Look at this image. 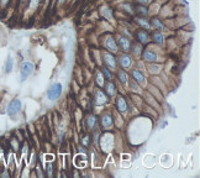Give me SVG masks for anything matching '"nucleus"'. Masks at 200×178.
<instances>
[{
	"label": "nucleus",
	"instance_id": "obj_29",
	"mask_svg": "<svg viewBox=\"0 0 200 178\" xmlns=\"http://www.w3.org/2000/svg\"><path fill=\"white\" fill-rule=\"evenodd\" d=\"M47 169H48V176H52V166H51V164L47 167Z\"/></svg>",
	"mask_w": 200,
	"mask_h": 178
},
{
	"label": "nucleus",
	"instance_id": "obj_15",
	"mask_svg": "<svg viewBox=\"0 0 200 178\" xmlns=\"http://www.w3.org/2000/svg\"><path fill=\"white\" fill-rule=\"evenodd\" d=\"M153 40H155V42L158 45L163 43V36H162V34H159V32H156V34L153 35Z\"/></svg>",
	"mask_w": 200,
	"mask_h": 178
},
{
	"label": "nucleus",
	"instance_id": "obj_13",
	"mask_svg": "<svg viewBox=\"0 0 200 178\" xmlns=\"http://www.w3.org/2000/svg\"><path fill=\"white\" fill-rule=\"evenodd\" d=\"M101 123H103V125L105 127H110L112 125V119H111V116L109 114H106V115H104V116H103Z\"/></svg>",
	"mask_w": 200,
	"mask_h": 178
},
{
	"label": "nucleus",
	"instance_id": "obj_23",
	"mask_svg": "<svg viewBox=\"0 0 200 178\" xmlns=\"http://www.w3.org/2000/svg\"><path fill=\"white\" fill-rule=\"evenodd\" d=\"M103 74H104V76H105V77L107 78V79H111V73L109 72V69L104 68V69H103Z\"/></svg>",
	"mask_w": 200,
	"mask_h": 178
},
{
	"label": "nucleus",
	"instance_id": "obj_5",
	"mask_svg": "<svg viewBox=\"0 0 200 178\" xmlns=\"http://www.w3.org/2000/svg\"><path fill=\"white\" fill-rule=\"evenodd\" d=\"M132 76H133V78H135V81L137 82V83H140L141 85H145V83H146L145 76L139 71V69H135V71H132Z\"/></svg>",
	"mask_w": 200,
	"mask_h": 178
},
{
	"label": "nucleus",
	"instance_id": "obj_16",
	"mask_svg": "<svg viewBox=\"0 0 200 178\" xmlns=\"http://www.w3.org/2000/svg\"><path fill=\"white\" fill-rule=\"evenodd\" d=\"M137 22H139L142 27H145L146 30H149V28H151V25H149V24L147 22V20H145V19H141V18L137 19Z\"/></svg>",
	"mask_w": 200,
	"mask_h": 178
},
{
	"label": "nucleus",
	"instance_id": "obj_11",
	"mask_svg": "<svg viewBox=\"0 0 200 178\" xmlns=\"http://www.w3.org/2000/svg\"><path fill=\"white\" fill-rule=\"evenodd\" d=\"M120 63H121V66L124 68H127L131 66V58L128 56L124 55V56H121V58H120Z\"/></svg>",
	"mask_w": 200,
	"mask_h": 178
},
{
	"label": "nucleus",
	"instance_id": "obj_6",
	"mask_svg": "<svg viewBox=\"0 0 200 178\" xmlns=\"http://www.w3.org/2000/svg\"><path fill=\"white\" fill-rule=\"evenodd\" d=\"M104 61H105V63L109 66V67H111V68L116 67V60L114 58V56L110 55V53H104Z\"/></svg>",
	"mask_w": 200,
	"mask_h": 178
},
{
	"label": "nucleus",
	"instance_id": "obj_8",
	"mask_svg": "<svg viewBox=\"0 0 200 178\" xmlns=\"http://www.w3.org/2000/svg\"><path fill=\"white\" fill-rule=\"evenodd\" d=\"M142 56H143V60L147 61V62H155V61H157V55H156L155 52H152V51H145Z\"/></svg>",
	"mask_w": 200,
	"mask_h": 178
},
{
	"label": "nucleus",
	"instance_id": "obj_31",
	"mask_svg": "<svg viewBox=\"0 0 200 178\" xmlns=\"http://www.w3.org/2000/svg\"><path fill=\"white\" fill-rule=\"evenodd\" d=\"M64 1H66V0H59V4H63Z\"/></svg>",
	"mask_w": 200,
	"mask_h": 178
},
{
	"label": "nucleus",
	"instance_id": "obj_20",
	"mask_svg": "<svg viewBox=\"0 0 200 178\" xmlns=\"http://www.w3.org/2000/svg\"><path fill=\"white\" fill-rule=\"evenodd\" d=\"M97 83H98L100 87L104 85V78H103V76H101V73H100V72L97 73Z\"/></svg>",
	"mask_w": 200,
	"mask_h": 178
},
{
	"label": "nucleus",
	"instance_id": "obj_10",
	"mask_svg": "<svg viewBox=\"0 0 200 178\" xmlns=\"http://www.w3.org/2000/svg\"><path fill=\"white\" fill-rule=\"evenodd\" d=\"M116 106H118L119 111H121V113L126 111V109H127V104H126V102H125L124 98H119L118 99V102H116Z\"/></svg>",
	"mask_w": 200,
	"mask_h": 178
},
{
	"label": "nucleus",
	"instance_id": "obj_22",
	"mask_svg": "<svg viewBox=\"0 0 200 178\" xmlns=\"http://www.w3.org/2000/svg\"><path fill=\"white\" fill-rule=\"evenodd\" d=\"M152 24H153V26H156L157 28H163V24H162L158 19H155V20H152Z\"/></svg>",
	"mask_w": 200,
	"mask_h": 178
},
{
	"label": "nucleus",
	"instance_id": "obj_3",
	"mask_svg": "<svg viewBox=\"0 0 200 178\" xmlns=\"http://www.w3.org/2000/svg\"><path fill=\"white\" fill-rule=\"evenodd\" d=\"M21 109V102L19 100V99H14V100L10 102V104L7 105V109H6V113L7 115H10V116H14L16 115Z\"/></svg>",
	"mask_w": 200,
	"mask_h": 178
},
{
	"label": "nucleus",
	"instance_id": "obj_14",
	"mask_svg": "<svg viewBox=\"0 0 200 178\" xmlns=\"http://www.w3.org/2000/svg\"><path fill=\"white\" fill-rule=\"evenodd\" d=\"M12 66H14V61H12L11 56H9V57H7V60H6V63H5V72H6V73L11 72Z\"/></svg>",
	"mask_w": 200,
	"mask_h": 178
},
{
	"label": "nucleus",
	"instance_id": "obj_1",
	"mask_svg": "<svg viewBox=\"0 0 200 178\" xmlns=\"http://www.w3.org/2000/svg\"><path fill=\"white\" fill-rule=\"evenodd\" d=\"M61 94H62V84L56 83L48 89L47 97H48L49 100H56V99H58L61 97Z\"/></svg>",
	"mask_w": 200,
	"mask_h": 178
},
{
	"label": "nucleus",
	"instance_id": "obj_2",
	"mask_svg": "<svg viewBox=\"0 0 200 178\" xmlns=\"http://www.w3.org/2000/svg\"><path fill=\"white\" fill-rule=\"evenodd\" d=\"M33 69H35V67H33V64L31 62H24L21 64V81L22 82L26 81V78H28L33 73Z\"/></svg>",
	"mask_w": 200,
	"mask_h": 178
},
{
	"label": "nucleus",
	"instance_id": "obj_30",
	"mask_svg": "<svg viewBox=\"0 0 200 178\" xmlns=\"http://www.w3.org/2000/svg\"><path fill=\"white\" fill-rule=\"evenodd\" d=\"M0 3H1V5H6L9 3V0H0Z\"/></svg>",
	"mask_w": 200,
	"mask_h": 178
},
{
	"label": "nucleus",
	"instance_id": "obj_18",
	"mask_svg": "<svg viewBox=\"0 0 200 178\" xmlns=\"http://www.w3.org/2000/svg\"><path fill=\"white\" fill-rule=\"evenodd\" d=\"M103 15L104 16H105V18H107V19H109L110 20V21H112V16H111V10L109 9V7H104V9H103Z\"/></svg>",
	"mask_w": 200,
	"mask_h": 178
},
{
	"label": "nucleus",
	"instance_id": "obj_9",
	"mask_svg": "<svg viewBox=\"0 0 200 178\" xmlns=\"http://www.w3.org/2000/svg\"><path fill=\"white\" fill-rule=\"evenodd\" d=\"M137 40H139L141 43H147L148 40H149V36L145 30H142V31L137 32Z\"/></svg>",
	"mask_w": 200,
	"mask_h": 178
},
{
	"label": "nucleus",
	"instance_id": "obj_24",
	"mask_svg": "<svg viewBox=\"0 0 200 178\" xmlns=\"http://www.w3.org/2000/svg\"><path fill=\"white\" fill-rule=\"evenodd\" d=\"M139 10H140V12H141L142 15H147V14H148L147 7H145V6H140V7H139Z\"/></svg>",
	"mask_w": 200,
	"mask_h": 178
},
{
	"label": "nucleus",
	"instance_id": "obj_28",
	"mask_svg": "<svg viewBox=\"0 0 200 178\" xmlns=\"http://www.w3.org/2000/svg\"><path fill=\"white\" fill-rule=\"evenodd\" d=\"M140 4H142V5H145V4H148L149 3V0H137Z\"/></svg>",
	"mask_w": 200,
	"mask_h": 178
},
{
	"label": "nucleus",
	"instance_id": "obj_25",
	"mask_svg": "<svg viewBox=\"0 0 200 178\" xmlns=\"http://www.w3.org/2000/svg\"><path fill=\"white\" fill-rule=\"evenodd\" d=\"M40 3V0H31L30 1V7H35L37 6V4Z\"/></svg>",
	"mask_w": 200,
	"mask_h": 178
},
{
	"label": "nucleus",
	"instance_id": "obj_21",
	"mask_svg": "<svg viewBox=\"0 0 200 178\" xmlns=\"http://www.w3.org/2000/svg\"><path fill=\"white\" fill-rule=\"evenodd\" d=\"M107 93H109V95H114L115 94V85L112 84V83H109L107 84Z\"/></svg>",
	"mask_w": 200,
	"mask_h": 178
},
{
	"label": "nucleus",
	"instance_id": "obj_26",
	"mask_svg": "<svg viewBox=\"0 0 200 178\" xmlns=\"http://www.w3.org/2000/svg\"><path fill=\"white\" fill-rule=\"evenodd\" d=\"M122 6H124V9H127V11L130 12V14H132V12H133V11H132V7H131L130 5H128V4H124Z\"/></svg>",
	"mask_w": 200,
	"mask_h": 178
},
{
	"label": "nucleus",
	"instance_id": "obj_7",
	"mask_svg": "<svg viewBox=\"0 0 200 178\" xmlns=\"http://www.w3.org/2000/svg\"><path fill=\"white\" fill-rule=\"evenodd\" d=\"M119 45H120V47H121L124 51H128L131 47V43H130V40L126 39V37H120L119 39Z\"/></svg>",
	"mask_w": 200,
	"mask_h": 178
},
{
	"label": "nucleus",
	"instance_id": "obj_4",
	"mask_svg": "<svg viewBox=\"0 0 200 178\" xmlns=\"http://www.w3.org/2000/svg\"><path fill=\"white\" fill-rule=\"evenodd\" d=\"M105 47L109 49L110 52H116L118 51V45H116L115 40L112 39L111 36H107L106 40H105Z\"/></svg>",
	"mask_w": 200,
	"mask_h": 178
},
{
	"label": "nucleus",
	"instance_id": "obj_12",
	"mask_svg": "<svg viewBox=\"0 0 200 178\" xmlns=\"http://www.w3.org/2000/svg\"><path fill=\"white\" fill-rule=\"evenodd\" d=\"M106 103V97L104 95V93L103 92H99L97 93V104L98 105H103V104H105Z\"/></svg>",
	"mask_w": 200,
	"mask_h": 178
},
{
	"label": "nucleus",
	"instance_id": "obj_19",
	"mask_svg": "<svg viewBox=\"0 0 200 178\" xmlns=\"http://www.w3.org/2000/svg\"><path fill=\"white\" fill-rule=\"evenodd\" d=\"M119 79L122 82V83H127V74L125 73L124 71H120L119 72Z\"/></svg>",
	"mask_w": 200,
	"mask_h": 178
},
{
	"label": "nucleus",
	"instance_id": "obj_27",
	"mask_svg": "<svg viewBox=\"0 0 200 178\" xmlns=\"http://www.w3.org/2000/svg\"><path fill=\"white\" fill-rule=\"evenodd\" d=\"M88 143H89V136L83 137V145H88Z\"/></svg>",
	"mask_w": 200,
	"mask_h": 178
},
{
	"label": "nucleus",
	"instance_id": "obj_17",
	"mask_svg": "<svg viewBox=\"0 0 200 178\" xmlns=\"http://www.w3.org/2000/svg\"><path fill=\"white\" fill-rule=\"evenodd\" d=\"M86 124H88L89 129H93V127L97 125V119H95L94 116H90V118H88V120H86Z\"/></svg>",
	"mask_w": 200,
	"mask_h": 178
}]
</instances>
